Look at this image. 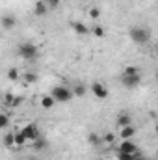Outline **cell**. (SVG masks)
Instances as JSON below:
<instances>
[{
  "label": "cell",
  "instance_id": "6da1fadb",
  "mask_svg": "<svg viewBox=\"0 0 158 160\" xmlns=\"http://www.w3.org/2000/svg\"><path fill=\"white\" fill-rule=\"evenodd\" d=\"M17 54L26 62H34L39 56V47L36 43H32V41H26V43H21L17 47Z\"/></svg>",
  "mask_w": 158,
  "mask_h": 160
},
{
  "label": "cell",
  "instance_id": "7a4b0ae2",
  "mask_svg": "<svg viewBox=\"0 0 158 160\" xmlns=\"http://www.w3.org/2000/svg\"><path fill=\"white\" fill-rule=\"evenodd\" d=\"M128 38L134 43H138V45H147L153 38V34H151V30L147 26H134V28L128 30Z\"/></svg>",
  "mask_w": 158,
  "mask_h": 160
},
{
  "label": "cell",
  "instance_id": "3957f363",
  "mask_svg": "<svg viewBox=\"0 0 158 160\" xmlns=\"http://www.w3.org/2000/svg\"><path fill=\"white\" fill-rule=\"evenodd\" d=\"M50 95H52V99L56 102H69L73 99L71 88H67V86H54L52 91H50Z\"/></svg>",
  "mask_w": 158,
  "mask_h": 160
},
{
  "label": "cell",
  "instance_id": "277c9868",
  "mask_svg": "<svg viewBox=\"0 0 158 160\" xmlns=\"http://www.w3.org/2000/svg\"><path fill=\"white\" fill-rule=\"evenodd\" d=\"M114 147H116V153H126V155H138L140 153L138 145L132 140H121L117 145H114Z\"/></svg>",
  "mask_w": 158,
  "mask_h": 160
},
{
  "label": "cell",
  "instance_id": "5b68a950",
  "mask_svg": "<svg viewBox=\"0 0 158 160\" xmlns=\"http://www.w3.org/2000/svg\"><path fill=\"white\" fill-rule=\"evenodd\" d=\"M21 134L24 136V140H26V142H34L36 138H39V136H41L39 127H37L36 123H28V125H24V127L21 128Z\"/></svg>",
  "mask_w": 158,
  "mask_h": 160
},
{
  "label": "cell",
  "instance_id": "8992f818",
  "mask_svg": "<svg viewBox=\"0 0 158 160\" xmlns=\"http://www.w3.org/2000/svg\"><path fill=\"white\" fill-rule=\"evenodd\" d=\"M140 82H141V73H138V75H123V78H121V84L125 88H136V86H140Z\"/></svg>",
  "mask_w": 158,
  "mask_h": 160
},
{
  "label": "cell",
  "instance_id": "52a82bcc",
  "mask_svg": "<svg viewBox=\"0 0 158 160\" xmlns=\"http://www.w3.org/2000/svg\"><path fill=\"white\" fill-rule=\"evenodd\" d=\"M91 91L97 99H106L108 97V88L102 84V82H93L91 84Z\"/></svg>",
  "mask_w": 158,
  "mask_h": 160
},
{
  "label": "cell",
  "instance_id": "ba28073f",
  "mask_svg": "<svg viewBox=\"0 0 158 160\" xmlns=\"http://www.w3.org/2000/svg\"><path fill=\"white\" fill-rule=\"evenodd\" d=\"M71 28L75 30V34H77V36H80V38L89 36V28H87L84 22H80V21H71Z\"/></svg>",
  "mask_w": 158,
  "mask_h": 160
},
{
  "label": "cell",
  "instance_id": "9c48e42d",
  "mask_svg": "<svg viewBox=\"0 0 158 160\" xmlns=\"http://www.w3.org/2000/svg\"><path fill=\"white\" fill-rule=\"evenodd\" d=\"M15 24H17V19H15L13 15H4V17H0V26H2L4 30H13Z\"/></svg>",
  "mask_w": 158,
  "mask_h": 160
},
{
  "label": "cell",
  "instance_id": "30bf717a",
  "mask_svg": "<svg viewBox=\"0 0 158 160\" xmlns=\"http://www.w3.org/2000/svg\"><path fill=\"white\" fill-rule=\"evenodd\" d=\"M134 134H136L134 125H126V127H121V128H119V136H121V140H132Z\"/></svg>",
  "mask_w": 158,
  "mask_h": 160
},
{
  "label": "cell",
  "instance_id": "8fae6325",
  "mask_svg": "<svg viewBox=\"0 0 158 160\" xmlns=\"http://www.w3.org/2000/svg\"><path fill=\"white\" fill-rule=\"evenodd\" d=\"M116 125H117L119 128H121V127H126V125H132V116H130L128 112H123V114H119L117 119H116Z\"/></svg>",
  "mask_w": 158,
  "mask_h": 160
},
{
  "label": "cell",
  "instance_id": "7c38bea8",
  "mask_svg": "<svg viewBox=\"0 0 158 160\" xmlns=\"http://www.w3.org/2000/svg\"><path fill=\"white\" fill-rule=\"evenodd\" d=\"M21 101H22V99H21V97H15L13 93H6V95H4V102H6L9 108L19 106V104H21Z\"/></svg>",
  "mask_w": 158,
  "mask_h": 160
},
{
  "label": "cell",
  "instance_id": "4fadbf2b",
  "mask_svg": "<svg viewBox=\"0 0 158 160\" xmlns=\"http://www.w3.org/2000/svg\"><path fill=\"white\" fill-rule=\"evenodd\" d=\"M34 13H36L37 17H45V15L48 13V8H47L45 0H39V2H36V4H34Z\"/></svg>",
  "mask_w": 158,
  "mask_h": 160
},
{
  "label": "cell",
  "instance_id": "5bb4252c",
  "mask_svg": "<svg viewBox=\"0 0 158 160\" xmlns=\"http://www.w3.org/2000/svg\"><path fill=\"white\" fill-rule=\"evenodd\" d=\"M71 93H73V97H84L86 95V86L82 82H75L73 88H71Z\"/></svg>",
  "mask_w": 158,
  "mask_h": 160
},
{
  "label": "cell",
  "instance_id": "9a60e30c",
  "mask_svg": "<svg viewBox=\"0 0 158 160\" xmlns=\"http://www.w3.org/2000/svg\"><path fill=\"white\" fill-rule=\"evenodd\" d=\"M39 104H41V108L50 110V108L56 104V101L52 99V95H43V97H41V101H39Z\"/></svg>",
  "mask_w": 158,
  "mask_h": 160
},
{
  "label": "cell",
  "instance_id": "2e32d148",
  "mask_svg": "<svg viewBox=\"0 0 158 160\" xmlns=\"http://www.w3.org/2000/svg\"><path fill=\"white\" fill-rule=\"evenodd\" d=\"M87 142H89V145H93V147H99V145L102 143V138H101L97 132H89V134H87Z\"/></svg>",
  "mask_w": 158,
  "mask_h": 160
},
{
  "label": "cell",
  "instance_id": "e0dca14e",
  "mask_svg": "<svg viewBox=\"0 0 158 160\" xmlns=\"http://www.w3.org/2000/svg\"><path fill=\"white\" fill-rule=\"evenodd\" d=\"M22 80H24L26 84H34V82L39 80V77H37V73H34V71H24V73H22Z\"/></svg>",
  "mask_w": 158,
  "mask_h": 160
},
{
  "label": "cell",
  "instance_id": "ac0fdd59",
  "mask_svg": "<svg viewBox=\"0 0 158 160\" xmlns=\"http://www.w3.org/2000/svg\"><path fill=\"white\" fill-rule=\"evenodd\" d=\"M47 147H48V142H47L43 136H39V138L34 140V149H36V151H43V149H47Z\"/></svg>",
  "mask_w": 158,
  "mask_h": 160
},
{
  "label": "cell",
  "instance_id": "d6986e66",
  "mask_svg": "<svg viewBox=\"0 0 158 160\" xmlns=\"http://www.w3.org/2000/svg\"><path fill=\"white\" fill-rule=\"evenodd\" d=\"M2 142H4L6 147H13L15 145V132H6L4 138H2Z\"/></svg>",
  "mask_w": 158,
  "mask_h": 160
},
{
  "label": "cell",
  "instance_id": "ffe728a7",
  "mask_svg": "<svg viewBox=\"0 0 158 160\" xmlns=\"http://www.w3.org/2000/svg\"><path fill=\"white\" fill-rule=\"evenodd\" d=\"M101 138H102V143L112 145V147L116 145V134H114V132H106V134H104V136H101Z\"/></svg>",
  "mask_w": 158,
  "mask_h": 160
},
{
  "label": "cell",
  "instance_id": "44dd1931",
  "mask_svg": "<svg viewBox=\"0 0 158 160\" xmlns=\"http://www.w3.org/2000/svg\"><path fill=\"white\" fill-rule=\"evenodd\" d=\"M89 34H93L95 38H104V36H106V30H104L101 24H97V26H93V28L89 30Z\"/></svg>",
  "mask_w": 158,
  "mask_h": 160
},
{
  "label": "cell",
  "instance_id": "7402d4cb",
  "mask_svg": "<svg viewBox=\"0 0 158 160\" xmlns=\"http://www.w3.org/2000/svg\"><path fill=\"white\" fill-rule=\"evenodd\" d=\"M9 116L7 114H4V112H0V130H4V128H7L9 127Z\"/></svg>",
  "mask_w": 158,
  "mask_h": 160
},
{
  "label": "cell",
  "instance_id": "603a6c76",
  "mask_svg": "<svg viewBox=\"0 0 158 160\" xmlns=\"http://www.w3.org/2000/svg\"><path fill=\"white\" fill-rule=\"evenodd\" d=\"M87 15H89V19H93V21H99V19H101V9L93 6V8H89Z\"/></svg>",
  "mask_w": 158,
  "mask_h": 160
},
{
  "label": "cell",
  "instance_id": "cb8c5ba5",
  "mask_svg": "<svg viewBox=\"0 0 158 160\" xmlns=\"http://www.w3.org/2000/svg\"><path fill=\"white\" fill-rule=\"evenodd\" d=\"M24 143H26V140H24V136L21 134V130H19V132H15V145H17V147H21V145H24Z\"/></svg>",
  "mask_w": 158,
  "mask_h": 160
},
{
  "label": "cell",
  "instance_id": "d4e9b609",
  "mask_svg": "<svg viewBox=\"0 0 158 160\" xmlns=\"http://www.w3.org/2000/svg\"><path fill=\"white\" fill-rule=\"evenodd\" d=\"M141 153H138V155H126V153H117V160H134L138 158Z\"/></svg>",
  "mask_w": 158,
  "mask_h": 160
},
{
  "label": "cell",
  "instance_id": "484cf974",
  "mask_svg": "<svg viewBox=\"0 0 158 160\" xmlns=\"http://www.w3.org/2000/svg\"><path fill=\"white\" fill-rule=\"evenodd\" d=\"M19 77H21V75H19V71H17L15 67H11V69L7 71V78H9V80H13V82H15V80H19Z\"/></svg>",
  "mask_w": 158,
  "mask_h": 160
},
{
  "label": "cell",
  "instance_id": "4316f807",
  "mask_svg": "<svg viewBox=\"0 0 158 160\" xmlns=\"http://www.w3.org/2000/svg\"><path fill=\"white\" fill-rule=\"evenodd\" d=\"M138 73H140V69H138L136 65H126L123 75H138Z\"/></svg>",
  "mask_w": 158,
  "mask_h": 160
},
{
  "label": "cell",
  "instance_id": "83f0119b",
  "mask_svg": "<svg viewBox=\"0 0 158 160\" xmlns=\"http://www.w3.org/2000/svg\"><path fill=\"white\" fill-rule=\"evenodd\" d=\"M60 2H62V0H45L47 8H58V6H60Z\"/></svg>",
  "mask_w": 158,
  "mask_h": 160
},
{
  "label": "cell",
  "instance_id": "f1b7e54d",
  "mask_svg": "<svg viewBox=\"0 0 158 160\" xmlns=\"http://www.w3.org/2000/svg\"><path fill=\"white\" fill-rule=\"evenodd\" d=\"M134 160H153V158H149V157H145V155H140L138 158H134Z\"/></svg>",
  "mask_w": 158,
  "mask_h": 160
},
{
  "label": "cell",
  "instance_id": "f546056e",
  "mask_svg": "<svg viewBox=\"0 0 158 160\" xmlns=\"http://www.w3.org/2000/svg\"><path fill=\"white\" fill-rule=\"evenodd\" d=\"M26 160H39V158H37V157H28Z\"/></svg>",
  "mask_w": 158,
  "mask_h": 160
}]
</instances>
